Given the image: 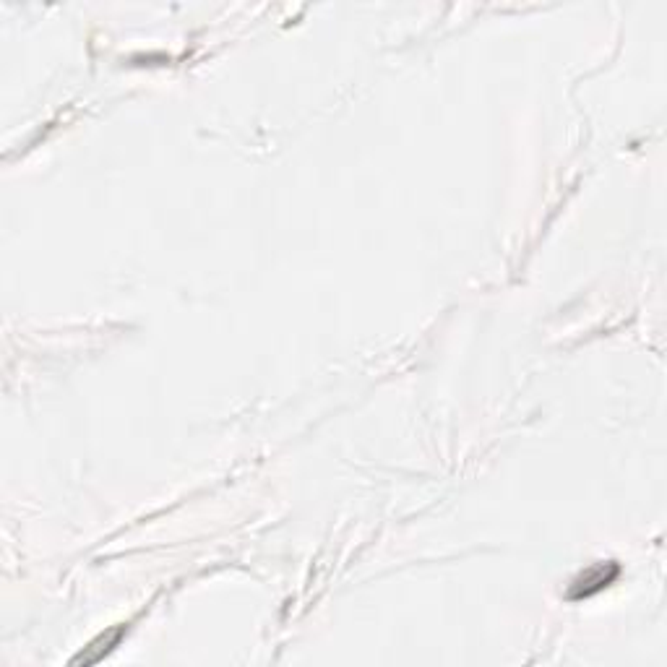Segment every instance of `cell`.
<instances>
[{
	"mask_svg": "<svg viewBox=\"0 0 667 667\" xmlns=\"http://www.w3.org/2000/svg\"><path fill=\"white\" fill-rule=\"evenodd\" d=\"M618 576H621V566L615 561L595 563V566H589L587 571L576 576L571 589H568V597L571 600H587V597L600 595L602 589H608Z\"/></svg>",
	"mask_w": 667,
	"mask_h": 667,
	"instance_id": "obj_1",
	"label": "cell"
}]
</instances>
